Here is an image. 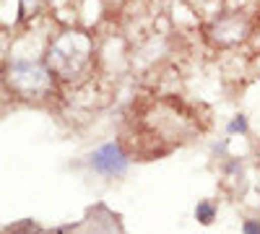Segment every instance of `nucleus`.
Instances as JSON below:
<instances>
[{
	"label": "nucleus",
	"mask_w": 260,
	"mask_h": 234,
	"mask_svg": "<svg viewBox=\"0 0 260 234\" xmlns=\"http://www.w3.org/2000/svg\"><path fill=\"white\" fill-rule=\"evenodd\" d=\"M242 234H260V221H245Z\"/></svg>",
	"instance_id": "obj_6"
},
{
	"label": "nucleus",
	"mask_w": 260,
	"mask_h": 234,
	"mask_svg": "<svg viewBox=\"0 0 260 234\" xmlns=\"http://www.w3.org/2000/svg\"><path fill=\"white\" fill-rule=\"evenodd\" d=\"M11 73H13V83L21 86L24 91H37L47 83L45 71H42L39 65H34V62H16Z\"/></svg>",
	"instance_id": "obj_3"
},
{
	"label": "nucleus",
	"mask_w": 260,
	"mask_h": 234,
	"mask_svg": "<svg viewBox=\"0 0 260 234\" xmlns=\"http://www.w3.org/2000/svg\"><path fill=\"white\" fill-rule=\"evenodd\" d=\"M229 133H247V117L245 115H237L229 122Z\"/></svg>",
	"instance_id": "obj_5"
},
{
	"label": "nucleus",
	"mask_w": 260,
	"mask_h": 234,
	"mask_svg": "<svg viewBox=\"0 0 260 234\" xmlns=\"http://www.w3.org/2000/svg\"><path fill=\"white\" fill-rule=\"evenodd\" d=\"M91 166L104 177H122L127 172V166H130V159L125 156L120 143L110 141V143L99 146L91 154Z\"/></svg>",
	"instance_id": "obj_2"
},
{
	"label": "nucleus",
	"mask_w": 260,
	"mask_h": 234,
	"mask_svg": "<svg viewBox=\"0 0 260 234\" xmlns=\"http://www.w3.org/2000/svg\"><path fill=\"white\" fill-rule=\"evenodd\" d=\"M195 219H198L201 224H213V219H216V206L211 203V200H201L198 206H195Z\"/></svg>",
	"instance_id": "obj_4"
},
{
	"label": "nucleus",
	"mask_w": 260,
	"mask_h": 234,
	"mask_svg": "<svg viewBox=\"0 0 260 234\" xmlns=\"http://www.w3.org/2000/svg\"><path fill=\"white\" fill-rule=\"evenodd\" d=\"M86 52H89V39L81 34H65L55 42V47L50 52V62L57 73L73 76L76 71L83 68Z\"/></svg>",
	"instance_id": "obj_1"
}]
</instances>
